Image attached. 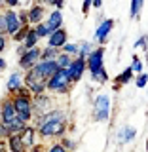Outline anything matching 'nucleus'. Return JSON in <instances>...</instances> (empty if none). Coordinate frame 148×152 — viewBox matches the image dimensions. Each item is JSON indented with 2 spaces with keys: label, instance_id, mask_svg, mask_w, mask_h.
<instances>
[{
  "label": "nucleus",
  "instance_id": "obj_1",
  "mask_svg": "<svg viewBox=\"0 0 148 152\" xmlns=\"http://www.w3.org/2000/svg\"><path fill=\"white\" fill-rule=\"evenodd\" d=\"M70 89H72V82H70L66 70H57V72L47 80L46 84V91L53 97H59V95H69Z\"/></svg>",
  "mask_w": 148,
  "mask_h": 152
},
{
  "label": "nucleus",
  "instance_id": "obj_2",
  "mask_svg": "<svg viewBox=\"0 0 148 152\" xmlns=\"http://www.w3.org/2000/svg\"><path fill=\"white\" fill-rule=\"evenodd\" d=\"M12 103H13L15 112H17V118L23 124L31 126L32 120H34V104H32V97H19V95H13Z\"/></svg>",
  "mask_w": 148,
  "mask_h": 152
},
{
  "label": "nucleus",
  "instance_id": "obj_3",
  "mask_svg": "<svg viewBox=\"0 0 148 152\" xmlns=\"http://www.w3.org/2000/svg\"><path fill=\"white\" fill-rule=\"evenodd\" d=\"M91 118L95 122H106L110 118V97L106 93H99L93 101Z\"/></svg>",
  "mask_w": 148,
  "mask_h": 152
},
{
  "label": "nucleus",
  "instance_id": "obj_4",
  "mask_svg": "<svg viewBox=\"0 0 148 152\" xmlns=\"http://www.w3.org/2000/svg\"><path fill=\"white\" fill-rule=\"evenodd\" d=\"M36 131H38V137H44V139H61L69 131V122H51L36 127Z\"/></svg>",
  "mask_w": 148,
  "mask_h": 152
},
{
  "label": "nucleus",
  "instance_id": "obj_5",
  "mask_svg": "<svg viewBox=\"0 0 148 152\" xmlns=\"http://www.w3.org/2000/svg\"><path fill=\"white\" fill-rule=\"evenodd\" d=\"M46 84H47V80H44L40 74H36L32 69L23 74V86L32 93V97L40 95V93H46Z\"/></svg>",
  "mask_w": 148,
  "mask_h": 152
},
{
  "label": "nucleus",
  "instance_id": "obj_6",
  "mask_svg": "<svg viewBox=\"0 0 148 152\" xmlns=\"http://www.w3.org/2000/svg\"><path fill=\"white\" fill-rule=\"evenodd\" d=\"M40 61H42V48L38 46V48H32V50H27L25 53L19 57L17 65H19V69L23 70V74H25L31 69H34Z\"/></svg>",
  "mask_w": 148,
  "mask_h": 152
},
{
  "label": "nucleus",
  "instance_id": "obj_7",
  "mask_svg": "<svg viewBox=\"0 0 148 152\" xmlns=\"http://www.w3.org/2000/svg\"><path fill=\"white\" fill-rule=\"evenodd\" d=\"M32 104H34V116H42V114L53 110L55 107V97L50 93H40V95H34L32 97Z\"/></svg>",
  "mask_w": 148,
  "mask_h": 152
},
{
  "label": "nucleus",
  "instance_id": "obj_8",
  "mask_svg": "<svg viewBox=\"0 0 148 152\" xmlns=\"http://www.w3.org/2000/svg\"><path fill=\"white\" fill-rule=\"evenodd\" d=\"M19 118H17V112H15V108H13V103H12V97H4L2 101H0V122L4 124V126L8 127H12L13 126V122H17Z\"/></svg>",
  "mask_w": 148,
  "mask_h": 152
},
{
  "label": "nucleus",
  "instance_id": "obj_9",
  "mask_svg": "<svg viewBox=\"0 0 148 152\" xmlns=\"http://www.w3.org/2000/svg\"><path fill=\"white\" fill-rule=\"evenodd\" d=\"M51 122H69V116H66V112L63 108H53V110L42 114V116H34L32 126L40 127V126H46V124H51Z\"/></svg>",
  "mask_w": 148,
  "mask_h": 152
},
{
  "label": "nucleus",
  "instance_id": "obj_10",
  "mask_svg": "<svg viewBox=\"0 0 148 152\" xmlns=\"http://www.w3.org/2000/svg\"><path fill=\"white\" fill-rule=\"evenodd\" d=\"M85 65H87V70L89 74L91 72H97V70L104 69V46H99L89 53V57L85 59Z\"/></svg>",
  "mask_w": 148,
  "mask_h": 152
},
{
  "label": "nucleus",
  "instance_id": "obj_11",
  "mask_svg": "<svg viewBox=\"0 0 148 152\" xmlns=\"http://www.w3.org/2000/svg\"><path fill=\"white\" fill-rule=\"evenodd\" d=\"M85 70H87L85 59H82V57H76V59H72L70 66L66 69V74H69V78H70V82H72V86H74L76 82H80V80L84 78Z\"/></svg>",
  "mask_w": 148,
  "mask_h": 152
},
{
  "label": "nucleus",
  "instance_id": "obj_12",
  "mask_svg": "<svg viewBox=\"0 0 148 152\" xmlns=\"http://www.w3.org/2000/svg\"><path fill=\"white\" fill-rule=\"evenodd\" d=\"M27 13H28V25L31 27H36V25H40V23H44V15L47 17V10L44 4H40V2H34V4H31V6L27 8Z\"/></svg>",
  "mask_w": 148,
  "mask_h": 152
},
{
  "label": "nucleus",
  "instance_id": "obj_13",
  "mask_svg": "<svg viewBox=\"0 0 148 152\" xmlns=\"http://www.w3.org/2000/svg\"><path fill=\"white\" fill-rule=\"evenodd\" d=\"M4 19H6V36L13 38L21 28V21H19L17 10H4Z\"/></svg>",
  "mask_w": 148,
  "mask_h": 152
},
{
  "label": "nucleus",
  "instance_id": "obj_14",
  "mask_svg": "<svg viewBox=\"0 0 148 152\" xmlns=\"http://www.w3.org/2000/svg\"><path fill=\"white\" fill-rule=\"evenodd\" d=\"M32 70H34L36 74H40L44 80H50L51 76H53L57 70H59V66H57L55 61H46V59H42V61H40V63H38Z\"/></svg>",
  "mask_w": 148,
  "mask_h": 152
},
{
  "label": "nucleus",
  "instance_id": "obj_15",
  "mask_svg": "<svg viewBox=\"0 0 148 152\" xmlns=\"http://www.w3.org/2000/svg\"><path fill=\"white\" fill-rule=\"evenodd\" d=\"M114 19H103L101 23H99L97 31H95V40L99 42V44H104L106 42V38L110 36V32L114 31Z\"/></svg>",
  "mask_w": 148,
  "mask_h": 152
},
{
  "label": "nucleus",
  "instance_id": "obj_16",
  "mask_svg": "<svg viewBox=\"0 0 148 152\" xmlns=\"http://www.w3.org/2000/svg\"><path fill=\"white\" fill-rule=\"evenodd\" d=\"M66 42H69V32H66V28H59V31H53L47 38V46L50 48H55V50H61Z\"/></svg>",
  "mask_w": 148,
  "mask_h": 152
},
{
  "label": "nucleus",
  "instance_id": "obj_17",
  "mask_svg": "<svg viewBox=\"0 0 148 152\" xmlns=\"http://www.w3.org/2000/svg\"><path fill=\"white\" fill-rule=\"evenodd\" d=\"M23 88V74L21 72H12L8 76V82H6V93H8V97H13L19 89Z\"/></svg>",
  "mask_w": 148,
  "mask_h": 152
},
{
  "label": "nucleus",
  "instance_id": "obj_18",
  "mask_svg": "<svg viewBox=\"0 0 148 152\" xmlns=\"http://www.w3.org/2000/svg\"><path fill=\"white\" fill-rule=\"evenodd\" d=\"M21 141H23V145H25V148H32V146H36L38 145V131H36V127L32 126H27L25 129H23L21 133Z\"/></svg>",
  "mask_w": 148,
  "mask_h": 152
},
{
  "label": "nucleus",
  "instance_id": "obj_19",
  "mask_svg": "<svg viewBox=\"0 0 148 152\" xmlns=\"http://www.w3.org/2000/svg\"><path fill=\"white\" fill-rule=\"evenodd\" d=\"M135 137H137V129H135V127H131V126H123L116 133L118 145H127V142L135 141Z\"/></svg>",
  "mask_w": 148,
  "mask_h": 152
},
{
  "label": "nucleus",
  "instance_id": "obj_20",
  "mask_svg": "<svg viewBox=\"0 0 148 152\" xmlns=\"http://www.w3.org/2000/svg\"><path fill=\"white\" fill-rule=\"evenodd\" d=\"M46 23H47V27L51 28V32L63 28V13L57 12V10L50 12V13H47V17H46Z\"/></svg>",
  "mask_w": 148,
  "mask_h": 152
},
{
  "label": "nucleus",
  "instance_id": "obj_21",
  "mask_svg": "<svg viewBox=\"0 0 148 152\" xmlns=\"http://www.w3.org/2000/svg\"><path fill=\"white\" fill-rule=\"evenodd\" d=\"M8 152H27L25 145L21 141V135H9V139L6 141Z\"/></svg>",
  "mask_w": 148,
  "mask_h": 152
},
{
  "label": "nucleus",
  "instance_id": "obj_22",
  "mask_svg": "<svg viewBox=\"0 0 148 152\" xmlns=\"http://www.w3.org/2000/svg\"><path fill=\"white\" fill-rule=\"evenodd\" d=\"M131 80H135V72L131 70V66H127L125 70H122L120 74L116 76V80H114V86H123V84H129Z\"/></svg>",
  "mask_w": 148,
  "mask_h": 152
},
{
  "label": "nucleus",
  "instance_id": "obj_23",
  "mask_svg": "<svg viewBox=\"0 0 148 152\" xmlns=\"http://www.w3.org/2000/svg\"><path fill=\"white\" fill-rule=\"evenodd\" d=\"M38 42H40V38H38L34 27H31V31H28L25 42H23V46H25V50H32V48H38Z\"/></svg>",
  "mask_w": 148,
  "mask_h": 152
},
{
  "label": "nucleus",
  "instance_id": "obj_24",
  "mask_svg": "<svg viewBox=\"0 0 148 152\" xmlns=\"http://www.w3.org/2000/svg\"><path fill=\"white\" fill-rule=\"evenodd\" d=\"M61 51L66 55H70L72 59H76V57L80 55V44H74V42H66V44L61 48Z\"/></svg>",
  "mask_w": 148,
  "mask_h": 152
},
{
  "label": "nucleus",
  "instance_id": "obj_25",
  "mask_svg": "<svg viewBox=\"0 0 148 152\" xmlns=\"http://www.w3.org/2000/svg\"><path fill=\"white\" fill-rule=\"evenodd\" d=\"M59 53H61V50H55V48H50V46L42 48V59H46V61H55L59 57Z\"/></svg>",
  "mask_w": 148,
  "mask_h": 152
},
{
  "label": "nucleus",
  "instance_id": "obj_26",
  "mask_svg": "<svg viewBox=\"0 0 148 152\" xmlns=\"http://www.w3.org/2000/svg\"><path fill=\"white\" fill-rule=\"evenodd\" d=\"M55 63H57V66H59V70H66V69L70 66V63H72V57L61 51V53H59V57L55 59Z\"/></svg>",
  "mask_w": 148,
  "mask_h": 152
},
{
  "label": "nucleus",
  "instance_id": "obj_27",
  "mask_svg": "<svg viewBox=\"0 0 148 152\" xmlns=\"http://www.w3.org/2000/svg\"><path fill=\"white\" fill-rule=\"evenodd\" d=\"M91 80L95 84H104V82L110 80V76H108L106 69H101V70H97V72H91Z\"/></svg>",
  "mask_w": 148,
  "mask_h": 152
},
{
  "label": "nucleus",
  "instance_id": "obj_28",
  "mask_svg": "<svg viewBox=\"0 0 148 152\" xmlns=\"http://www.w3.org/2000/svg\"><path fill=\"white\" fill-rule=\"evenodd\" d=\"M34 31H36V34H38V38H40V40H42V38H46V40H47V38H50V34H51V28L47 27L46 21L40 23V25H36Z\"/></svg>",
  "mask_w": 148,
  "mask_h": 152
},
{
  "label": "nucleus",
  "instance_id": "obj_29",
  "mask_svg": "<svg viewBox=\"0 0 148 152\" xmlns=\"http://www.w3.org/2000/svg\"><path fill=\"white\" fill-rule=\"evenodd\" d=\"M59 142L65 146V150H66V152H74V150H76V145H78V142H76V141L72 139V137H69V135L61 137V139H59Z\"/></svg>",
  "mask_w": 148,
  "mask_h": 152
},
{
  "label": "nucleus",
  "instance_id": "obj_30",
  "mask_svg": "<svg viewBox=\"0 0 148 152\" xmlns=\"http://www.w3.org/2000/svg\"><path fill=\"white\" fill-rule=\"evenodd\" d=\"M142 6H144V2H142V0H131L129 13H131V17H133V19H135V17H139V13H141Z\"/></svg>",
  "mask_w": 148,
  "mask_h": 152
},
{
  "label": "nucleus",
  "instance_id": "obj_31",
  "mask_svg": "<svg viewBox=\"0 0 148 152\" xmlns=\"http://www.w3.org/2000/svg\"><path fill=\"white\" fill-rule=\"evenodd\" d=\"M93 50H95V48H93L91 42H82V44H80V55H78V57H82V59H87L89 53H91Z\"/></svg>",
  "mask_w": 148,
  "mask_h": 152
},
{
  "label": "nucleus",
  "instance_id": "obj_32",
  "mask_svg": "<svg viewBox=\"0 0 148 152\" xmlns=\"http://www.w3.org/2000/svg\"><path fill=\"white\" fill-rule=\"evenodd\" d=\"M28 31H31V25L21 27V28H19V32L12 38V40H13V42H17V44H23V42H25V38H27V34H28Z\"/></svg>",
  "mask_w": 148,
  "mask_h": 152
},
{
  "label": "nucleus",
  "instance_id": "obj_33",
  "mask_svg": "<svg viewBox=\"0 0 148 152\" xmlns=\"http://www.w3.org/2000/svg\"><path fill=\"white\" fill-rule=\"evenodd\" d=\"M146 84H148V74L146 72H141V74H137L135 76V86L137 88H146Z\"/></svg>",
  "mask_w": 148,
  "mask_h": 152
},
{
  "label": "nucleus",
  "instance_id": "obj_34",
  "mask_svg": "<svg viewBox=\"0 0 148 152\" xmlns=\"http://www.w3.org/2000/svg\"><path fill=\"white\" fill-rule=\"evenodd\" d=\"M131 70L135 74H141L142 72V61L139 59L137 55H133V63H131Z\"/></svg>",
  "mask_w": 148,
  "mask_h": 152
},
{
  "label": "nucleus",
  "instance_id": "obj_35",
  "mask_svg": "<svg viewBox=\"0 0 148 152\" xmlns=\"http://www.w3.org/2000/svg\"><path fill=\"white\" fill-rule=\"evenodd\" d=\"M46 152H66V150H65V146L61 145L59 141H53L50 146H46Z\"/></svg>",
  "mask_w": 148,
  "mask_h": 152
},
{
  "label": "nucleus",
  "instance_id": "obj_36",
  "mask_svg": "<svg viewBox=\"0 0 148 152\" xmlns=\"http://www.w3.org/2000/svg\"><path fill=\"white\" fill-rule=\"evenodd\" d=\"M135 48H141V50H148V34H142L141 38L135 40Z\"/></svg>",
  "mask_w": 148,
  "mask_h": 152
},
{
  "label": "nucleus",
  "instance_id": "obj_37",
  "mask_svg": "<svg viewBox=\"0 0 148 152\" xmlns=\"http://www.w3.org/2000/svg\"><path fill=\"white\" fill-rule=\"evenodd\" d=\"M9 135H12V133H9V129L4 126L2 122H0V142H6V141L9 139Z\"/></svg>",
  "mask_w": 148,
  "mask_h": 152
},
{
  "label": "nucleus",
  "instance_id": "obj_38",
  "mask_svg": "<svg viewBox=\"0 0 148 152\" xmlns=\"http://www.w3.org/2000/svg\"><path fill=\"white\" fill-rule=\"evenodd\" d=\"M17 15H19V21H21V25L27 27V25H28V13H27V10H19Z\"/></svg>",
  "mask_w": 148,
  "mask_h": 152
},
{
  "label": "nucleus",
  "instance_id": "obj_39",
  "mask_svg": "<svg viewBox=\"0 0 148 152\" xmlns=\"http://www.w3.org/2000/svg\"><path fill=\"white\" fill-rule=\"evenodd\" d=\"M0 34L6 36V19H4V12H0Z\"/></svg>",
  "mask_w": 148,
  "mask_h": 152
},
{
  "label": "nucleus",
  "instance_id": "obj_40",
  "mask_svg": "<svg viewBox=\"0 0 148 152\" xmlns=\"http://www.w3.org/2000/svg\"><path fill=\"white\" fill-rule=\"evenodd\" d=\"M27 152H46V146H44V142H38L36 146H32V148H28Z\"/></svg>",
  "mask_w": 148,
  "mask_h": 152
},
{
  "label": "nucleus",
  "instance_id": "obj_41",
  "mask_svg": "<svg viewBox=\"0 0 148 152\" xmlns=\"http://www.w3.org/2000/svg\"><path fill=\"white\" fill-rule=\"evenodd\" d=\"M15 95H19V97H32V93H31V91H28V89L25 88V86H23V88H21V89H19V91H17Z\"/></svg>",
  "mask_w": 148,
  "mask_h": 152
},
{
  "label": "nucleus",
  "instance_id": "obj_42",
  "mask_svg": "<svg viewBox=\"0 0 148 152\" xmlns=\"http://www.w3.org/2000/svg\"><path fill=\"white\" fill-rule=\"evenodd\" d=\"M47 4L55 6V10H57V12H61V8L65 6V2H63V0H51V2H47Z\"/></svg>",
  "mask_w": 148,
  "mask_h": 152
},
{
  "label": "nucleus",
  "instance_id": "obj_43",
  "mask_svg": "<svg viewBox=\"0 0 148 152\" xmlns=\"http://www.w3.org/2000/svg\"><path fill=\"white\" fill-rule=\"evenodd\" d=\"M6 48H8V36H2V34H0V53H2Z\"/></svg>",
  "mask_w": 148,
  "mask_h": 152
},
{
  "label": "nucleus",
  "instance_id": "obj_44",
  "mask_svg": "<svg viewBox=\"0 0 148 152\" xmlns=\"http://www.w3.org/2000/svg\"><path fill=\"white\" fill-rule=\"evenodd\" d=\"M6 69H8V61L4 59L2 55H0V74H2V72H4V70H6Z\"/></svg>",
  "mask_w": 148,
  "mask_h": 152
},
{
  "label": "nucleus",
  "instance_id": "obj_45",
  "mask_svg": "<svg viewBox=\"0 0 148 152\" xmlns=\"http://www.w3.org/2000/svg\"><path fill=\"white\" fill-rule=\"evenodd\" d=\"M91 2H93V0H84V4H82V12H84V13L87 12L89 8H91Z\"/></svg>",
  "mask_w": 148,
  "mask_h": 152
},
{
  "label": "nucleus",
  "instance_id": "obj_46",
  "mask_svg": "<svg viewBox=\"0 0 148 152\" xmlns=\"http://www.w3.org/2000/svg\"><path fill=\"white\" fill-rule=\"evenodd\" d=\"M25 51H27V50H25V46H23V44H19V46H17V55H19V57L25 53Z\"/></svg>",
  "mask_w": 148,
  "mask_h": 152
},
{
  "label": "nucleus",
  "instance_id": "obj_47",
  "mask_svg": "<svg viewBox=\"0 0 148 152\" xmlns=\"http://www.w3.org/2000/svg\"><path fill=\"white\" fill-rule=\"evenodd\" d=\"M91 6H93V8H101V6H103V2H101V0H93Z\"/></svg>",
  "mask_w": 148,
  "mask_h": 152
},
{
  "label": "nucleus",
  "instance_id": "obj_48",
  "mask_svg": "<svg viewBox=\"0 0 148 152\" xmlns=\"http://www.w3.org/2000/svg\"><path fill=\"white\" fill-rule=\"evenodd\" d=\"M0 152H8V146H6V142H0Z\"/></svg>",
  "mask_w": 148,
  "mask_h": 152
},
{
  "label": "nucleus",
  "instance_id": "obj_49",
  "mask_svg": "<svg viewBox=\"0 0 148 152\" xmlns=\"http://www.w3.org/2000/svg\"><path fill=\"white\" fill-rule=\"evenodd\" d=\"M146 152H148V139H146Z\"/></svg>",
  "mask_w": 148,
  "mask_h": 152
}]
</instances>
